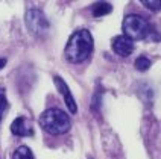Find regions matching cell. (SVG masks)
Returning a JSON list of instances; mask_svg holds the SVG:
<instances>
[{
	"label": "cell",
	"mask_w": 161,
	"mask_h": 159,
	"mask_svg": "<svg viewBox=\"0 0 161 159\" xmlns=\"http://www.w3.org/2000/svg\"><path fill=\"white\" fill-rule=\"evenodd\" d=\"M93 36L87 29L76 30L65 45V58L73 64H79L88 59V56L93 52Z\"/></svg>",
	"instance_id": "1"
},
{
	"label": "cell",
	"mask_w": 161,
	"mask_h": 159,
	"mask_svg": "<svg viewBox=\"0 0 161 159\" xmlns=\"http://www.w3.org/2000/svg\"><path fill=\"white\" fill-rule=\"evenodd\" d=\"M123 35L129 38L132 43L134 41H143V40H152V41H160V35L155 34L153 27L146 18L140 15L129 14L123 18Z\"/></svg>",
	"instance_id": "2"
},
{
	"label": "cell",
	"mask_w": 161,
	"mask_h": 159,
	"mask_svg": "<svg viewBox=\"0 0 161 159\" xmlns=\"http://www.w3.org/2000/svg\"><path fill=\"white\" fill-rule=\"evenodd\" d=\"M40 126L50 135H63L69 132L72 127L70 117L64 112L63 109H47L40 117Z\"/></svg>",
	"instance_id": "3"
},
{
	"label": "cell",
	"mask_w": 161,
	"mask_h": 159,
	"mask_svg": "<svg viewBox=\"0 0 161 159\" xmlns=\"http://www.w3.org/2000/svg\"><path fill=\"white\" fill-rule=\"evenodd\" d=\"M25 21H26V26L29 29V32L35 36H43L50 29V23L49 20L46 18V15L36 8L29 9L25 15Z\"/></svg>",
	"instance_id": "4"
},
{
	"label": "cell",
	"mask_w": 161,
	"mask_h": 159,
	"mask_svg": "<svg viewBox=\"0 0 161 159\" xmlns=\"http://www.w3.org/2000/svg\"><path fill=\"white\" fill-rule=\"evenodd\" d=\"M53 82H55V85H56V88H58V91H59V94L64 97V102H65V105L69 108V111L73 112V114H76L78 112V105H76V102H75L72 93H70V88L65 83V80L63 77H59V76H55Z\"/></svg>",
	"instance_id": "5"
},
{
	"label": "cell",
	"mask_w": 161,
	"mask_h": 159,
	"mask_svg": "<svg viewBox=\"0 0 161 159\" xmlns=\"http://www.w3.org/2000/svg\"><path fill=\"white\" fill-rule=\"evenodd\" d=\"M113 50L119 55V56H129L134 52V43L126 38L125 35H119L113 38Z\"/></svg>",
	"instance_id": "6"
},
{
	"label": "cell",
	"mask_w": 161,
	"mask_h": 159,
	"mask_svg": "<svg viewBox=\"0 0 161 159\" xmlns=\"http://www.w3.org/2000/svg\"><path fill=\"white\" fill-rule=\"evenodd\" d=\"M11 132L14 135H17V136H32L34 129H32V126L29 124V121L25 117H18L11 124Z\"/></svg>",
	"instance_id": "7"
},
{
	"label": "cell",
	"mask_w": 161,
	"mask_h": 159,
	"mask_svg": "<svg viewBox=\"0 0 161 159\" xmlns=\"http://www.w3.org/2000/svg\"><path fill=\"white\" fill-rule=\"evenodd\" d=\"M93 15L94 17H103V15H108L111 11H113V6L108 3V2H97L93 5Z\"/></svg>",
	"instance_id": "8"
},
{
	"label": "cell",
	"mask_w": 161,
	"mask_h": 159,
	"mask_svg": "<svg viewBox=\"0 0 161 159\" xmlns=\"http://www.w3.org/2000/svg\"><path fill=\"white\" fill-rule=\"evenodd\" d=\"M12 159H34V155H32V151H31L29 147L21 146V147H18L17 150L12 153Z\"/></svg>",
	"instance_id": "9"
},
{
	"label": "cell",
	"mask_w": 161,
	"mask_h": 159,
	"mask_svg": "<svg viewBox=\"0 0 161 159\" xmlns=\"http://www.w3.org/2000/svg\"><path fill=\"white\" fill-rule=\"evenodd\" d=\"M149 67H151V61L146 56H138L135 59V68L138 71H146Z\"/></svg>",
	"instance_id": "10"
},
{
	"label": "cell",
	"mask_w": 161,
	"mask_h": 159,
	"mask_svg": "<svg viewBox=\"0 0 161 159\" xmlns=\"http://www.w3.org/2000/svg\"><path fill=\"white\" fill-rule=\"evenodd\" d=\"M8 109V100H6V94H5V89L0 88V121L3 118V115Z\"/></svg>",
	"instance_id": "11"
},
{
	"label": "cell",
	"mask_w": 161,
	"mask_h": 159,
	"mask_svg": "<svg viewBox=\"0 0 161 159\" xmlns=\"http://www.w3.org/2000/svg\"><path fill=\"white\" fill-rule=\"evenodd\" d=\"M142 3H143L147 9L153 11V12L161 11V0H142Z\"/></svg>",
	"instance_id": "12"
},
{
	"label": "cell",
	"mask_w": 161,
	"mask_h": 159,
	"mask_svg": "<svg viewBox=\"0 0 161 159\" xmlns=\"http://www.w3.org/2000/svg\"><path fill=\"white\" fill-rule=\"evenodd\" d=\"M5 64H6V59H5V58H2V59H0V70L5 67Z\"/></svg>",
	"instance_id": "13"
}]
</instances>
